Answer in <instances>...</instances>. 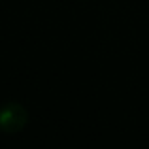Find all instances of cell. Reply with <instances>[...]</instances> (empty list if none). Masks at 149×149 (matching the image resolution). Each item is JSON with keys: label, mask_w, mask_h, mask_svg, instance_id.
<instances>
[{"label": "cell", "mask_w": 149, "mask_h": 149, "mask_svg": "<svg viewBox=\"0 0 149 149\" xmlns=\"http://www.w3.org/2000/svg\"><path fill=\"white\" fill-rule=\"evenodd\" d=\"M29 123V113L19 102H8L0 108V130L4 134H17Z\"/></svg>", "instance_id": "cell-1"}]
</instances>
